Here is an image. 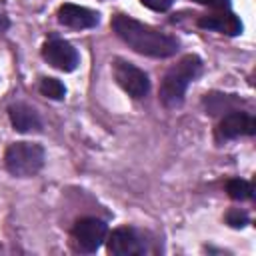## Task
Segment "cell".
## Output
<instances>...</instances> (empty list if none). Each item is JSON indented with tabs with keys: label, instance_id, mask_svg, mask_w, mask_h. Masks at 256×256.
Wrapping results in <instances>:
<instances>
[{
	"label": "cell",
	"instance_id": "7",
	"mask_svg": "<svg viewBox=\"0 0 256 256\" xmlns=\"http://www.w3.org/2000/svg\"><path fill=\"white\" fill-rule=\"evenodd\" d=\"M108 252L114 256H138L146 252L144 238L130 226L112 230L108 236Z\"/></svg>",
	"mask_w": 256,
	"mask_h": 256
},
{
	"label": "cell",
	"instance_id": "15",
	"mask_svg": "<svg viewBox=\"0 0 256 256\" xmlns=\"http://www.w3.org/2000/svg\"><path fill=\"white\" fill-rule=\"evenodd\" d=\"M146 8H150V10H156V12H166L172 4H174V0H140Z\"/></svg>",
	"mask_w": 256,
	"mask_h": 256
},
{
	"label": "cell",
	"instance_id": "12",
	"mask_svg": "<svg viewBox=\"0 0 256 256\" xmlns=\"http://www.w3.org/2000/svg\"><path fill=\"white\" fill-rule=\"evenodd\" d=\"M226 192H228L230 198L240 200V202L254 198V186L248 180H242V178H230L226 182Z\"/></svg>",
	"mask_w": 256,
	"mask_h": 256
},
{
	"label": "cell",
	"instance_id": "13",
	"mask_svg": "<svg viewBox=\"0 0 256 256\" xmlns=\"http://www.w3.org/2000/svg\"><path fill=\"white\" fill-rule=\"evenodd\" d=\"M38 90L42 96H46L50 100H64V96H66V88L58 78H42Z\"/></svg>",
	"mask_w": 256,
	"mask_h": 256
},
{
	"label": "cell",
	"instance_id": "1",
	"mask_svg": "<svg viewBox=\"0 0 256 256\" xmlns=\"http://www.w3.org/2000/svg\"><path fill=\"white\" fill-rule=\"evenodd\" d=\"M112 30L116 36L126 42L134 52L152 56V58H168L178 52V40L162 30H156L148 24H142L126 14H116L112 18Z\"/></svg>",
	"mask_w": 256,
	"mask_h": 256
},
{
	"label": "cell",
	"instance_id": "16",
	"mask_svg": "<svg viewBox=\"0 0 256 256\" xmlns=\"http://www.w3.org/2000/svg\"><path fill=\"white\" fill-rule=\"evenodd\" d=\"M198 4H206V6H214V8H222L226 6V0H194Z\"/></svg>",
	"mask_w": 256,
	"mask_h": 256
},
{
	"label": "cell",
	"instance_id": "14",
	"mask_svg": "<svg viewBox=\"0 0 256 256\" xmlns=\"http://www.w3.org/2000/svg\"><path fill=\"white\" fill-rule=\"evenodd\" d=\"M226 222H228L232 228H244V226L250 222V218H248V214H246L244 210L232 208V210H228V214H226Z\"/></svg>",
	"mask_w": 256,
	"mask_h": 256
},
{
	"label": "cell",
	"instance_id": "10",
	"mask_svg": "<svg viewBox=\"0 0 256 256\" xmlns=\"http://www.w3.org/2000/svg\"><path fill=\"white\" fill-rule=\"evenodd\" d=\"M198 26L204 30H214L228 36H238L242 32V22L232 12H212L198 18Z\"/></svg>",
	"mask_w": 256,
	"mask_h": 256
},
{
	"label": "cell",
	"instance_id": "6",
	"mask_svg": "<svg viewBox=\"0 0 256 256\" xmlns=\"http://www.w3.org/2000/svg\"><path fill=\"white\" fill-rule=\"evenodd\" d=\"M42 56L50 66H54V68H58L62 72H72L80 62L78 50L70 42H66L62 38L48 40L42 46Z\"/></svg>",
	"mask_w": 256,
	"mask_h": 256
},
{
	"label": "cell",
	"instance_id": "9",
	"mask_svg": "<svg viewBox=\"0 0 256 256\" xmlns=\"http://www.w3.org/2000/svg\"><path fill=\"white\" fill-rule=\"evenodd\" d=\"M58 22L74 30H86V28H94L100 22V16L98 12L78 4H62L58 8Z\"/></svg>",
	"mask_w": 256,
	"mask_h": 256
},
{
	"label": "cell",
	"instance_id": "11",
	"mask_svg": "<svg viewBox=\"0 0 256 256\" xmlns=\"http://www.w3.org/2000/svg\"><path fill=\"white\" fill-rule=\"evenodd\" d=\"M8 116H10L14 130L18 132H40L42 130V120L38 112L28 104H22V102L12 104L8 108Z\"/></svg>",
	"mask_w": 256,
	"mask_h": 256
},
{
	"label": "cell",
	"instance_id": "8",
	"mask_svg": "<svg viewBox=\"0 0 256 256\" xmlns=\"http://www.w3.org/2000/svg\"><path fill=\"white\" fill-rule=\"evenodd\" d=\"M254 132H256L254 116L248 112H240V110H232L230 114H226L218 126V134L224 140H232L238 136H252Z\"/></svg>",
	"mask_w": 256,
	"mask_h": 256
},
{
	"label": "cell",
	"instance_id": "5",
	"mask_svg": "<svg viewBox=\"0 0 256 256\" xmlns=\"http://www.w3.org/2000/svg\"><path fill=\"white\" fill-rule=\"evenodd\" d=\"M108 236V226L100 218H80L72 228V240L80 252H96Z\"/></svg>",
	"mask_w": 256,
	"mask_h": 256
},
{
	"label": "cell",
	"instance_id": "3",
	"mask_svg": "<svg viewBox=\"0 0 256 256\" xmlns=\"http://www.w3.org/2000/svg\"><path fill=\"white\" fill-rule=\"evenodd\" d=\"M46 152L36 142H14L6 148L4 166L16 178H30L44 166Z\"/></svg>",
	"mask_w": 256,
	"mask_h": 256
},
{
	"label": "cell",
	"instance_id": "4",
	"mask_svg": "<svg viewBox=\"0 0 256 256\" xmlns=\"http://www.w3.org/2000/svg\"><path fill=\"white\" fill-rule=\"evenodd\" d=\"M114 78L118 82V86L132 98H144L150 90V80L148 74L144 70H140L138 66H134L132 62H126L122 58L114 60Z\"/></svg>",
	"mask_w": 256,
	"mask_h": 256
},
{
	"label": "cell",
	"instance_id": "2",
	"mask_svg": "<svg viewBox=\"0 0 256 256\" xmlns=\"http://www.w3.org/2000/svg\"><path fill=\"white\" fill-rule=\"evenodd\" d=\"M200 68H202V62L194 54H188L182 60H178V64H174L164 74V78L160 82V92H158L160 102L168 108L180 106L182 100H184L188 84L198 76Z\"/></svg>",
	"mask_w": 256,
	"mask_h": 256
}]
</instances>
